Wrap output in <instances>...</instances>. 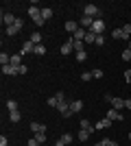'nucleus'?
Returning <instances> with one entry per match:
<instances>
[{
  "label": "nucleus",
  "instance_id": "obj_34",
  "mask_svg": "<svg viewBox=\"0 0 131 146\" xmlns=\"http://www.w3.org/2000/svg\"><path fill=\"white\" fill-rule=\"evenodd\" d=\"M48 107H59V100H57V96H50V98H48Z\"/></svg>",
  "mask_w": 131,
  "mask_h": 146
},
{
  "label": "nucleus",
  "instance_id": "obj_7",
  "mask_svg": "<svg viewBox=\"0 0 131 146\" xmlns=\"http://www.w3.org/2000/svg\"><path fill=\"white\" fill-rule=\"evenodd\" d=\"M85 35H87V29H83V26H79L72 39H76V42H85Z\"/></svg>",
  "mask_w": 131,
  "mask_h": 146
},
{
  "label": "nucleus",
  "instance_id": "obj_35",
  "mask_svg": "<svg viewBox=\"0 0 131 146\" xmlns=\"http://www.w3.org/2000/svg\"><path fill=\"white\" fill-rule=\"evenodd\" d=\"M92 76H94V79H103V70H100V68L92 70Z\"/></svg>",
  "mask_w": 131,
  "mask_h": 146
},
{
  "label": "nucleus",
  "instance_id": "obj_20",
  "mask_svg": "<svg viewBox=\"0 0 131 146\" xmlns=\"http://www.w3.org/2000/svg\"><path fill=\"white\" fill-rule=\"evenodd\" d=\"M31 42L35 44V46H39V44H42V33H39V31H35V33L31 35Z\"/></svg>",
  "mask_w": 131,
  "mask_h": 146
},
{
  "label": "nucleus",
  "instance_id": "obj_14",
  "mask_svg": "<svg viewBox=\"0 0 131 146\" xmlns=\"http://www.w3.org/2000/svg\"><path fill=\"white\" fill-rule=\"evenodd\" d=\"M2 22H5V29H7V26H13L15 18H13L11 13H2Z\"/></svg>",
  "mask_w": 131,
  "mask_h": 146
},
{
  "label": "nucleus",
  "instance_id": "obj_1",
  "mask_svg": "<svg viewBox=\"0 0 131 146\" xmlns=\"http://www.w3.org/2000/svg\"><path fill=\"white\" fill-rule=\"evenodd\" d=\"M29 15L33 18V22H35V24L39 26V29H42V26L46 24V20L42 18V7H29Z\"/></svg>",
  "mask_w": 131,
  "mask_h": 146
},
{
  "label": "nucleus",
  "instance_id": "obj_18",
  "mask_svg": "<svg viewBox=\"0 0 131 146\" xmlns=\"http://www.w3.org/2000/svg\"><path fill=\"white\" fill-rule=\"evenodd\" d=\"M112 37H114V39H127L125 33H122V29H114L112 31ZM127 42H129V39H127Z\"/></svg>",
  "mask_w": 131,
  "mask_h": 146
},
{
  "label": "nucleus",
  "instance_id": "obj_6",
  "mask_svg": "<svg viewBox=\"0 0 131 146\" xmlns=\"http://www.w3.org/2000/svg\"><path fill=\"white\" fill-rule=\"evenodd\" d=\"M81 109H83V100H79V98H76V100H70V111H72V113H79Z\"/></svg>",
  "mask_w": 131,
  "mask_h": 146
},
{
  "label": "nucleus",
  "instance_id": "obj_37",
  "mask_svg": "<svg viewBox=\"0 0 131 146\" xmlns=\"http://www.w3.org/2000/svg\"><path fill=\"white\" fill-rule=\"evenodd\" d=\"M122 59H125V61H131V50H129V48L122 50Z\"/></svg>",
  "mask_w": 131,
  "mask_h": 146
},
{
  "label": "nucleus",
  "instance_id": "obj_11",
  "mask_svg": "<svg viewBox=\"0 0 131 146\" xmlns=\"http://www.w3.org/2000/svg\"><path fill=\"white\" fill-rule=\"evenodd\" d=\"M33 50H35V44L29 39V42H24V46H22V52H20V55H29V52H33Z\"/></svg>",
  "mask_w": 131,
  "mask_h": 146
},
{
  "label": "nucleus",
  "instance_id": "obj_12",
  "mask_svg": "<svg viewBox=\"0 0 131 146\" xmlns=\"http://www.w3.org/2000/svg\"><path fill=\"white\" fill-rule=\"evenodd\" d=\"M112 107L114 109H125V98H112Z\"/></svg>",
  "mask_w": 131,
  "mask_h": 146
},
{
  "label": "nucleus",
  "instance_id": "obj_17",
  "mask_svg": "<svg viewBox=\"0 0 131 146\" xmlns=\"http://www.w3.org/2000/svg\"><path fill=\"white\" fill-rule=\"evenodd\" d=\"M76 29H79V22H72V20H70V22H66V31H68V33H72V35H74Z\"/></svg>",
  "mask_w": 131,
  "mask_h": 146
},
{
  "label": "nucleus",
  "instance_id": "obj_31",
  "mask_svg": "<svg viewBox=\"0 0 131 146\" xmlns=\"http://www.w3.org/2000/svg\"><path fill=\"white\" fill-rule=\"evenodd\" d=\"M7 109H9V113H11V111H18V103H15V100H9V103H7Z\"/></svg>",
  "mask_w": 131,
  "mask_h": 146
},
{
  "label": "nucleus",
  "instance_id": "obj_28",
  "mask_svg": "<svg viewBox=\"0 0 131 146\" xmlns=\"http://www.w3.org/2000/svg\"><path fill=\"white\" fill-rule=\"evenodd\" d=\"M72 46H74V50H76V52H81V50H83V46H85V42H76V39H72Z\"/></svg>",
  "mask_w": 131,
  "mask_h": 146
},
{
  "label": "nucleus",
  "instance_id": "obj_47",
  "mask_svg": "<svg viewBox=\"0 0 131 146\" xmlns=\"http://www.w3.org/2000/svg\"><path fill=\"white\" fill-rule=\"evenodd\" d=\"M55 146H66V144H63L61 140H57V142H55Z\"/></svg>",
  "mask_w": 131,
  "mask_h": 146
},
{
  "label": "nucleus",
  "instance_id": "obj_22",
  "mask_svg": "<svg viewBox=\"0 0 131 146\" xmlns=\"http://www.w3.org/2000/svg\"><path fill=\"white\" fill-rule=\"evenodd\" d=\"M0 63H2V66H9V63H11V55H7V52H0Z\"/></svg>",
  "mask_w": 131,
  "mask_h": 146
},
{
  "label": "nucleus",
  "instance_id": "obj_19",
  "mask_svg": "<svg viewBox=\"0 0 131 146\" xmlns=\"http://www.w3.org/2000/svg\"><path fill=\"white\" fill-rule=\"evenodd\" d=\"M87 137H90V131H85V129H81V131L76 133V140L79 142H87Z\"/></svg>",
  "mask_w": 131,
  "mask_h": 146
},
{
  "label": "nucleus",
  "instance_id": "obj_15",
  "mask_svg": "<svg viewBox=\"0 0 131 146\" xmlns=\"http://www.w3.org/2000/svg\"><path fill=\"white\" fill-rule=\"evenodd\" d=\"M9 66H13V68H20L22 66V55H11V63H9Z\"/></svg>",
  "mask_w": 131,
  "mask_h": 146
},
{
  "label": "nucleus",
  "instance_id": "obj_13",
  "mask_svg": "<svg viewBox=\"0 0 131 146\" xmlns=\"http://www.w3.org/2000/svg\"><path fill=\"white\" fill-rule=\"evenodd\" d=\"M2 74H7V76H15V74H18V68H13V66H2Z\"/></svg>",
  "mask_w": 131,
  "mask_h": 146
},
{
  "label": "nucleus",
  "instance_id": "obj_29",
  "mask_svg": "<svg viewBox=\"0 0 131 146\" xmlns=\"http://www.w3.org/2000/svg\"><path fill=\"white\" fill-rule=\"evenodd\" d=\"M33 137H35V140H37V142H39V144H42V146L46 144V133H35V135H33Z\"/></svg>",
  "mask_w": 131,
  "mask_h": 146
},
{
  "label": "nucleus",
  "instance_id": "obj_32",
  "mask_svg": "<svg viewBox=\"0 0 131 146\" xmlns=\"http://www.w3.org/2000/svg\"><path fill=\"white\" fill-rule=\"evenodd\" d=\"M13 26H15V29H18V31H22V29H24V20H22V18H15V22H13Z\"/></svg>",
  "mask_w": 131,
  "mask_h": 146
},
{
  "label": "nucleus",
  "instance_id": "obj_9",
  "mask_svg": "<svg viewBox=\"0 0 131 146\" xmlns=\"http://www.w3.org/2000/svg\"><path fill=\"white\" fill-rule=\"evenodd\" d=\"M92 24H94V20H92V18H87V15H83V18L79 20V26H83V29H87V31L92 29Z\"/></svg>",
  "mask_w": 131,
  "mask_h": 146
},
{
  "label": "nucleus",
  "instance_id": "obj_3",
  "mask_svg": "<svg viewBox=\"0 0 131 146\" xmlns=\"http://www.w3.org/2000/svg\"><path fill=\"white\" fill-rule=\"evenodd\" d=\"M90 31H94L96 35H103V33H105V22H103L100 18H96V20H94V24H92V29H90Z\"/></svg>",
  "mask_w": 131,
  "mask_h": 146
},
{
  "label": "nucleus",
  "instance_id": "obj_23",
  "mask_svg": "<svg viewBox=\"0 0 131 146\" xmlns=\"http://www.w3.org/2000/svg\"><path fill=\"white\" fill-rule=\"evenodd\" d=\"M42 18H44V20H50V18H53V9H48V7H42Z\"/></svg>",
  "mask_w": 131,
  "mask_h": 146
},
{
  "label": "nucleus",
  "instance_id": "obj_2",
  "mask_svg": "<svg viewBox=\"0 0 131 146\" xmlns=\"http://www.w3.org/2000/svg\"><path fill=\"white\" fill-rule=\"evenodd\" d=\"M83 15L96 20V18H100V9H98V7H94V5H85V7H83Z\"/></svg>",
  "mask_w": 131,
  "mask_h": 146
},
{
  "label": "nucleus",
  "instance_id": "obj_24",
  "mask_svg": "<svg viewBox=\"0 0 131 146\" xmlns=\"http://www.w3.org/2000/svg\"><path fill=\"white\" fill-rule=\"evenodd\" d=\"M33 52H35L37 57H44V55H46V46H44V44H39V46H35V50H33Z\"/></svg>",
  "mask_w": 131,
  "mask_h": 146
},
{
  "label": "nucleus",
  "instance_id": "obj_5",
  "mask_svg": "<svg viewBox=\"0 0 131 146\" xmlns=\"http://www.w3.org/2000/svg\"><path fill=\"white\" fill-rule=\"evenodd\" d=\"M109 124H112V120H109V118H103V120H98L96 124H94V131H103V129H109Z\"/></svg>",
  "mask_w": 131,
  "mask_h": 146
},
{
  "label": "nucleus",
  "instance_id": "obj_39",
  "mask_svg": "<svg viewBox=\"0 0 131 146\" xmlns=\"http://www.w3.org/2000/svg\"><path fill=\"white\" fill-rule=\"evenodd\" d=\"M103 44H105V37H103V35H96V46H103Z\"/></svg>",
  "mask_w": 131,
  "mask_h": 146
},
{
  "label": "nucleus",
  "instance_id": "obj_33",
  "mask_svg": "<svg viewBox=\"0 0 131 146\" xmlns=\"http://www.w3.org/2000/svg\"><path fill=\"white\" fill-rule=\"evenodd\" d=\"M9 118H11V122H20V111H11V113H9Z\"/></svg>",
  "mask_w": 131,
  "mask_h": 146
},
{
  "label": "nucleus",
  "instance_id": "obj_45",
  "mask_svg": "<svg viewBox=\"0 0 131 146\" xmlns=\"http://www.w3.org/2000/svg\"><path fill=\"white\" fill-rule=\"evenodd\" d=\"M29 146H42V144H39V142L33 137V140H29Z\"/></svg>",
  "mask_w": 131,
  "mask_h": 146
},
{
  "label": "nucleus",
  "instance_id": "obj_27",
  "mask_svg": "<svg viewBox=\"0 0 131 146\" xmlns=\"http://www.w3.org/2000/svg\"><path fill=\"white\" fill-rule=\"evenodd\" d=\"M5 33H7V35H9V37H13V35H18L20 31L15 29V26H7V29H5Z\"/></svg>",
  "mask_w": 131,
  "mask_h": 146
},
{
  "label": "nucleus",
  "instance_id": "obj_8",
  "mask_svg": "<svg viewBox=\"0 0 131 146\" xmlns=\"http://www.w3.org/2000/svg\"><path fill=\"white\" fill-rule=\"evenodd\" d=\"M74 50V46H72V39H68V42H63L61 44V55H70Z\"/></svg>",
  "mask_w": 131,
  "mask_h": 146
},
{
  "label": "nucleus",
  "instance_id": "obj_50",
  "mask_svg": "<svg viewBox=\"0 0 131 146\" xmlns=\"http://www.w3.org/2000/svg\"><path fill=\"white\" fill-rule=\"evenodd\" d=\"M129 142H131V133H129Z\"/></svg>",
  "mask_w": 131,
  "mask_h": 146
},
{
  "label": "nucleus",
  "instance_id": "obj_40",
  "mask_svg": "<svg viewBox=\"0 0 131 146\" xmlns=\"http://www.w3.org/2000/svg\"><path fill=\"white\" fill-rule=\"evenodd\" d=\"M26 72H29V68H26V66H24V63H22V66H20V68H18V74H26Z\"/></svg>",
  "mask_w": 131,
  "mask_h": 146
},
{
  "label": "nucleus",
  "instance_id": "obj_21",
  "mask_svg": "<svg viewBox=\"0 0 131 146\" xmlns=\"http://www.w3.org/2000/svg\"><path fill=\"white\" fill-rule=\"evenodd\" d=\"M85 44H96V33H94V31H87V35H85Z\"/></svg>",
  "mask_w": 131,
  "mask_h": 146
},
{
  "label": "nucleus",
  "instance_id": "obj_26",
  "mask_svg": "<svg viewBox=\"0 0 131 146\" xmlns=\"http://www.w3.org/2000/svg\"><path fill=\"white\" fill-rule=\"evenodd\" d=\"M59 140H61L66 146H70V144H72V135H70V133H63L61 137H59Z\"/></svg>",
  "mask_w": 131,
  "mask_h": 146
},
{
  "label": "nucleus",
  "instance_id": "obj_36",
  "mask_svg": "<svg viewBox=\"0 0 131 146\" xmlns=\"http://www.w3.org/2000/svg\"><path fill=\"white\" fill-rule=\"evenodd\" d=\"M122 33H125V37L129 39V37H131V24H125V26H122Z\"/></svg>",
  "mask_w": 131,
  "mask_h": 146
},
{
  "label": "nucleus",
  "instance_id": "obj_44",
  "mask_svg": "<svg viewBox=\"0 0 131 146\" xmlns=\"http://www.w3.org/2000/svg\"><path fill=\"white\" fill-rule=\"evenodd\" d=\"M125 79H127V83H131V68H129V70L125 72Z\"/></svg>",
  "mask_w": 131,
  "mask_h": 146
},
{
  "label": "nucleus",
  "instance_id": "obj_46",
  "mask_svg": "<svg viewBox=\"0 0 131 146\" xmlns=\"http://www.w3.org/2000/svg\"><path fill=\"white\" fill-rule=\"evenodd\" d=\"M125 107H127V109H131V98H125Z\"/></svg>",
  "mask_w": 131,
  "mask_h": 146
},
{
  "label": "nucleus",
  "instance_id": "obj_38",
  "mask_svg": "<svg viewBox=\"0 0 131 146\" xmlns=\"http://www.w3.org/2000/svg\"><path fill=\"white\" fill-rule=\"evenodd\" d=\"M94 76H92V72H83L81 74V81H92Z\"/></svg>",
  "mask_w": 131,
  "mask_h": 146
},
{
  "label": "nucleus",
  "instance_id": "obj_25",
  "mask_svg": "<svg viewBox=\"0 0 131 146\" xmlns=\"http://www.w3.org/2000/svg\"><path fill=\"white\" fill-rule=\"evenodd\" d=\"M81 129H85V131H90V133L94 131V129H92V122L87 120V118H83V120H81Z\"/></svg>",
  "mask_w": 131,
  "mask_h": 146
},
{
  "label": "nucleus",
  "instance_id": "obj_4",
  "mask_svg": "<svg viewBox=\"0 0 131 146\" xmlns=\"http://www.w3.org/2000/svg\"><path fill=\"white\" fill-rule=\"evenodd\" d=\"M57 109L61 111L63 118H70V116H72V111H70V103H66V100H63V103H59V107H57Z\"/></svg>",
  "mask_w": 131,
  "mask_h": 146
},
{
  "label": "nucleus",
  "instance_id": "obj_48",
  "mask_svg": "<svg viewBox=\"0 0 131 146\" xmlns=\"http://www.w3.org/2000/svg\"><path fill=\"white\" fill-rule=\"evenodd\" d=\"M127 48H129V50H131V39H129V42H127Z\"/></svg>",
  "mask_w": 131,
  "mask_h": 146
},
{
  "label": "nucleus",
  "instance_id": "obj_10",
  "mask_svg": "<svg viewBox=\"0 0 131 146\" xmlns=\"http://www.w3.org/2000/svg\"><path fill=\"white\" fill-rule=\"evenodd\" d=\"M107 118H109L112 122H118V120H122V116H120V111H118V109H109V111H107Z\"/></svg>",
  "mask_w": 131,
  "mask_h": 146
},
{
  "label": "nucleus",
  "instance_id": "obj_16",
  "mask_svg": "<svg viewBox=\"0 0 131 146\" xmlns=\"http://www.w3.org/2000/svg\"><path fill=\"white\" fill-rule=\"evenodd\" d=\"M31 131L33 133H46V127H44V124H37V122H31Z\"/></svg>",
  "mask_w": 131,
  "mask_h": 146
},
{
  "label": "nucleus",
  "instance_id": "obj_51",
  "mask_svg": "<svg viewBox=\"0 0 131 146\" xmlns=\"http://www.w3.org/2000/svg\"><path fill=\"white\" fill-rule=\"evenodd\" d=\"M129 85H131V83H129Z\"/></svg>",
  "mask_w": 131,
  "mask_h": 146
},
{
  "label": "nucleus",
  "instance_id": "obj_41",
  "mask_svg": "<svg viewBox=\"0 0 131 146\" xmlns=\"http://www.w3.org/2000/svg\"><path fill=\"white\" fill-rule=\"evenodd\" d=\"M103 144H105V146H118L114 140H103Z\"/></svg>",
  "mask_w": 131,
  "mask_h": 146
},
{
  "label": "nucleus",
  "instance_id": "obj_49",
  "mask_svg": "<svg viewBox=\"0 0 131 146\" xmlns=\"http://www.w3.org/2000/svg\"><path fill=\"white\" fill-rule=\"evenodd\" d=\"M94 146H105V144H103V142H98V144H94Z\"/></svg>",
  "mask_w": 131,
  "mask_h": 146
},
{
  "label": "nucleus",
  "instance_id": "obj_43",
  "mask_svg": "<svg viewBox=\"0 0 131 146\" xmlns=\"http://www.w3.org/2000/svg\"><path fill=\"white\" fill-rule=\"evenodd\" d=\"M0 146H9V140H7L5 135H2V137H0Z\"/></svg>",
  "mask_w": 131,
  "mask_h": 146
},
{
  "label": "nucleus",
  "instance_id": "obj_42",
  "mask_svg": "<svg viewBox=\"0 0 131 146\" xmlns=\"http://www.w3.org/2000/svg\"><path fill=\"white\" fill-rule=\"evenodd\" d=\"M57 100H59V103H63V100H66V96H63V92H57Z\"/></svg>",
  "mask_w": 131,
  "mask_h": 146
},
{
  "label": "nucleus",
  "instance_id": "obj_30",
  "mask_svg": "<svg viewBox=\"0 0 131 146\" xmlns=\"http://www.w3.org/2000/svg\"><path fill=\"white\" fill-rule=\"evenodd\" d=\"M76 61H79V63L87 61V52H85V50H81V52H76Z\"/></svg>",
  "mask_w": 131,
  "mask_h": 146
}]
</instances>
